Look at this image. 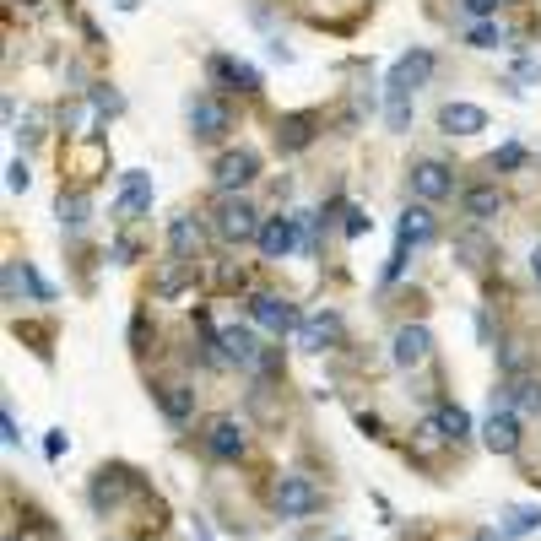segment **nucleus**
<instances>
[{
  "label": "nucleus",
  "instance_id": "obj_9",
  "mask_svg": "<svg viewBox=\"0 0 541 541\" xmlns=\"http://www.w3.org/2000/svg\"><path fill=\"white\" fill-rule=\"evenodd\" d=\"M298 222L303 217H266V222H260V255H266V260H287V255H293V249L303 244L298 239Z\"/></svg>",
  "mask_w": 541,
  "mask_h": 541
},
{
  "label": "nucleus",
  "instance_id": "obj_15",
  "mask_svg": "<svg viewBox=\"0 0 541 541\" xmlns=\"http://www.w3.org/2000/svg\"><path fill=\"white\" fill-rule=\"evenodd\" d=\"M439 130L444 136H477V130H487V109H477V103H444Z\"/></svg>",
  "mask_w": 541,
  "mask_h": 541
},
{
  "label": "nucleus",
  "instance_id": "obj_16",
  "mask_svg": "<svg viewBox=\"0 0 541 541\" xmlns=\"http://www.w3.org/2000/svg\"><path fill=\"white\" fill-rule=\"evenodd\" d=\"M428 352H433V331H428V325H401V331H395V352H390V358L401 363V368H417Z\"/></svg>",
  "mask_w": 541,
  "mask_h": 541
},
{
  "label": "nucleus",
  "instance_id": "obj_31",
  "mask_svg": "<svg viewBox=\"0 0 541 541\" xmlns=\"http://www.w3.org/2000/svg\"><path fill=\"white\" fill-rule=\"evenodd\" d=\"M33 184V174H28V163H22V157H11V168H6V190L11 195H22Z\"/></svg>",
  "mask_w": 541,
  "mask_h": 541
},
{
  "label": "nucleus",
  "instance_id": "obj_36",
  "mask_svg": "<svg viewBox=\"0 0 541 541\" xmlns=\"http://www.w3.org/2000/svg\"><path fill=\"white\" fill-rule=\"evenodd\" d=\"M358 428L368 433V439H379V433H385V422H379L374 412H358Z\"/></svg>",
  "mask_w": 541,
  "mask_h": 541
},
{
  "label": "nucleus",
  "instance_id": "obj_8",
  "mask_svg": "<svg viewBox=\"0 0 541 541\" xmlns=\"http://www.w3.org/2000/svg\"><path fill=\"white\" fill-rule=\"evenodd\" d=\"M206 76H211V82H222V87H233V92H249V98L266 87L255 65H249V60H233V55H211V60H206Z\"/></svg>",
  "mask_w": 541,
  "mask_h": 541
},
{
  "label": "nucleus",
  "instance_id": "obj_14",
  "mask_svg": "<svg viewBox=\"0 0 541 541\" xmlns=\"http://www.w3.org/2000/svg\"><path fill=\"white\" fill-rule=\"evenodd\" d=\"M152 395H157V412H163L168 422H179V428L195 417V390L184 385V379H168V385H157Z\"/></svg>",
  "mask_w": 541,
  "mask_h": 541
},
{
  "label": "nucleus",
  "instance_id": "obj_13",
  "mask_svg": "<svg viewBox=\"0 0 541 541\" xmlns=\"http://www.w3.org/2000/svg\"><path fill=\"white\" fill-rule=\"evenodd\" d=\"M201 444H206V455H217V460H239L244 455V422H233V417H217V422H206V433H201Z\"/></svg>",
  "mask_w": 541,
  "mask_h": 541
},
{
  "label": "nucleus",
  "instance_id": "obj_19",
  "mask_svg": "<svg viewBox=\"0 0 541 541\" xmlns=\"http://www.w3.org/2000/svg\"><path fill=\"white\" fill-rule=\"evenodd\" d=\"M460 211L482 228V222H493L498 211H504V195H498V184H471V190L460 195Z\"/></svg>",
  "mask_w": 541,
  "mask_h": 541
},
{
  "label": "nucleus",
  "instance_id": "obj_25",
  "mask_svg": "<svg viewBox=\"0 0 541 541\" xmlns=\"http://www.w3.org/2000/svg\"><path fill=\"white\" fill-rule=\"evenodd\" d=\"M531 531H541V509H536V504L504 509V536H531Z\"/></svg>",
  "mask_w": 541,
  "mask_h": 541
},
{
  "label": "nucleus",
  "instance_id": "obj_18",
  "mask_svg": "<svg viewBox=\"0 0 541 541\" xmlns=\"http://www.w3.org/2000/svg\"><path fill=\"white\" fill-rule=\"evenodd\" d=\"M314 130H320V114H282V120H276V147L303 152L314 141Z\"/></svg>",
  "mask_w": 541,
  "mask_h": 541
},
{
  "label": "nucleus",
  "instance_id": "obj_33",
  "mask_svg": "<svg viewBox=\"0 0 541 541\" xmlns=\"http://www.w3.org/2000/svg\"><path fill=\"white\" fill-rule=\"evenodd\" d=\"M460 6H466L471 17H477V22H487V17H493V11H498V6H504V0H460Z\"/></svg>",
  "mask_w": 541,
  "mask_h": 541
},
{
  "label": "nucleus",
  "instance_id": "obj_28",
  "mask_svg": "<svg viewBox=\"0 0 541 541\" xmlns=\"http://www.w3.org/2000/svg\"><path fill=\"white\" fill-rule=\"evenodd\" d=\"M385 125L401 136V130H412V98H385Z\"/></svg>",
  "mask_w": 541,
  "mask_h": 541
},
{
  "label": "nucleus",
  "instance_id": "obj_21",
  "mask_svg": "<svg viewBox=\"0 0 541 541\" xmlns=\"http://www.w3.org/2000/svg\"><path fill=\"white\" fill-rule=\"evenodd\" d=\"M168 249H174L179 260L201 255V217H190V211H179V217L168 222Z\"/></svg>",
  "mask_w": 541,
  "mask_h": 541
},
{
  "label": "nucleus",
  "instance_id": "obj_20",
  "mask_svg": "<svg viewBox=\"0 0 541 541\" xmlns=\"http://www.w3.org/2000/svg\"><path fill=\"white\" fill-rule=\"evenodd\" d=\"M336 336H341V320H336V314H314V320H303V325H298V347H303V352H325V347H336Z\"/></svg>",
  "mask_w": 541,
  "mask_h": 541
},
{
  "label": "nucleus",
  "instance_id": "obj_1",
  "mask_svg": "<svg viewBox=\"0 0 541 541\" xmlns=\"http://www.w3.org/2000/svg\"><path fill=\"white\" fill-rule=\"evenodd\" d=\"M260 211L244 201V195H222L217 211H211V228H217V239H228V244H249V239H260Z\"/></svg>",
  "mask_w": 541,
  "mask_h": 541
},
{
  "label": "nucleus",
  "instance_id": "obj_6",
  "mask_svg": "<svg viewBox=\"0 0 541 541\" xmlns=\"http://www.w3.org/2000/svg\"><path fill=\"white\" fill-rule=\"evenodd\" d=\"M249 320L255 325H266L271 336H287V331H298V309L287 298H276V293H249Z\"/></svg>",
  "mask_w": 541,
  "mask_h": 541
},
{
  "label": "nucleus",
  "instance_id": "obj_5",
  "mask_svg": "<svg viewBox=\"0 0 541 541\" xmlns=\"http://www.w3.org/2000/svg\"><path fill=\"white\" fill-rule=\"evenodd\" d=\"M211 179H217V190H222V195H239L244 184H255V179H260V152H249V147L222 152V157H217V168H211Z\"/></svg>",
  "mask_w": 541,
  "mask_h": 541
},
{
  "label": "nucleus",
  "instance_id": "obj_26",
  "mask_svg": "<svg viewBox=\"0 0 541 541\" xmlns=\"http://www.w3.org/2000/svg\"><path fill=\"white\" fill-rule=\"evenodd\" d=\"M87 211H92V201L82 190H71V195L60 190V222H65V228H87Z\"/></svg>",
  "mask_w": 541,
  "mask_h": 541
},
{
  "label": "nucleus",
  "instance_id": "obj_23",
  "mask_svg": "<svg viewBox=\"0 0 541 541\" xmlns=\"http://www.w3.org/2000/svg\"><path fill=\"white\" fill-rule=\"evenodd\" d=\"M147 206H152V179L141 174V168H130L125 195H120V206H114V211H120V217H136V211H147Z\"/></svg>",
  "mask_w": 541,
  "mask_h": 541
},
{
  "label": "nucleus",
  "instance_id": "obj_7",
  "mask_svg": "<svg viewBox=\"0 0 541 541\" xmlns=\"http://www.w3.org/2000/svg\"><path fill=\"white\" fill-rule=\"evenodd\" d=\"M455 190V174H450V163H439V157H422V163H412V195L417 201H444V195Z\"/></svg>",
  "mask_w": 541,
  "mask_h": 541
},
{
  "label": "nucleus",
  "instance_id": "obj_40",
  "mask_svg": "<svg viewBox=\"0 0 541 541\" xmlns=\"http://www.w3.org/2000/svg\"><path fill=\"white\" fill-rule=\"evenodd\" d=\"M114 6H120V11H136V0H114Z\"/></svg>",
  "mask_w": 541,
  "mask_h": 541
},
{
  "label": "nucleus",
  "instance_id": "obj_41",
  "mask_svg": "<svg viewBox=\"0 0 541 541\" xmlns=\"http://www.w3.org/2000/svg\"><path fill=\"white\" fill-rule=\"evenodd\" d=\"M28 6H33V0H28Z\"/></svg>",
  "mask_w": 541,
  "mask_h": 541
},
{
  "label": "nucleus",
  "instance_id": "obj_38",
  "mask_svg": "<svg viewBox=\"0 0 541 541\" xmlns=\"http://www.w3.org/2000/svg\"><path fill=\"white\" fill-rule=\"evenodd\" d=\"M520 76H525V82H541V65L536 60H520Z\"/></svg>",
  "mask_w": 541,
  "mask_h": 541
},
{
  "label": "nucleus",
  "instance_id": "obj_27",
  "mask_svg": "<svg viewBox=\"0 0 541 541\" xmlns=\"http://www.w3.org/2000/svg\"><path fill=\"white\" fill-rule=\"evenodd\" d=\"M184 282H190V260H179V266H168L163 276H157V287H152V293H157V298H174Z\"/></svg>",
  "mask_w": 541,
  "mask_h": 541
},
{
  "label": "nucleus",
  "instance_id": "obj_3",
  "mask_svg": "<svg viewBox=\"0 0 541 541\" xmlns=\"http://www.w3.org/2000/svg\"><path fill=\"white\" fill-rule=\"evenodd\" d=\"M271 504H276V514H282V520H303V514H314L325 498H320V487L303 477V471H287V477H276Z\"/></svg>",
  "mask_w": 541,
  "mask_h": 541
},
{
  "label": "nucleus",
  "instance_id": "obj_17",
  "mask_svg": "<svg viewBox=\"0 0 541 541\" xmlns=\"http://www.w3.org/2000/svg\"><path fill=\"white\" fill-rule=\"evenodd\" d=\"M428 239H433V211H428V201L406 206L401 211V228H395V244H401V249H422Z\"/></svg>",
  "mask_w": 541,
  "mask_h": 541
},
{
  "label": "nucleus",
  "instance_id": "obj_32",
  "mask_svg": "<svg viewBox=\"0 0 541 541\" xmlns=\"http://www.w3.org/2000/svg\"><path fill=\"white\" fill-rule=\"evenodd\" d=\"M341 217H347V222H341V228H347V239H363V233H368V211L363 206H347Z\"/></svg>",
  "mask_w": 541,
  "mask_h": 541
},
{
  "label": "nucleus",
  "instance_id": "obj_2",
  "mask_svg": "<svg viewBox=\"0 0 541 541\" xmlns=\"http://www.w3.org/2000/svg\"><path fill=\"white\" fill-rule=\"evenodd\" d=\"M184 120H190L195 141H222L233 130V109L222 98H211V92H195V98L184 103Z\"/></svg>",
  "mask_w": 541,
  "mask_h": 541
},
{
  "label": "nucleus",
  "instance_id": "obj_29",
  "mask_svg": "<svg viewBox=\"0 0 541 541\" xmlns=\"http://www.w3.org/2000/svg\"><path fill=\"white\" fill-rule=\"evenodd\" d=\"M466 44L471 49H498V44H509V38H504V28H493V22H477V28L466 33Z\"/></svg>",
  "mask_w": 541,
  "mask_h": 541
},
{
  "label": "nucleus",
  "instance_id": "obj_30",
  "mask_svg": "<svg viewBox=\"0 0 541 541\" xmlns=\"http://www.w3.org/2000/svg\"><path fill=\"white\" fill-rule=\"evenodd\" d=\"M493 168H498V174H514V168H525V147H520V141H504V147L493 152Z\"/></svg>",
  "mask_w": 541,
  "mask_h": 541
},
{
  "label": "nucleus",
  "instance_id": "obj_35",
  "mask_svg": "<svg viewBox=\"0 0 541 541\" xmlns=\"http://www.w3.org/2000/svg\"><path fill=\"white\" fill-rule=\"evenodd\" d=\"M0 428H6V433H0V439H6L11 450H17V444H22V428H17V417H11V406H6V412H0Z\"/></svg>",
  "mask_w": 541,
  "mask_h": 541
},
{
  "label": "nucleus",
  "instance_id": "obj_10",
  "mask_svg": "<svg viewBox=\"0 0 541 541\" xmlns=\"http://www.w3.org/2000/svg\"><path fill=\"white\" fill-rule=\"evenodd\" d=\"M136 487H141V482L130 477L125 466H103L98 477H92V509H98V514H109L114 504H120V498L136 493Z\"/></svg>",
  "mask_w": 541,
  "mask_h": 541
},
{
  "label": "nucleus",
  "instance_id": "obj_12",
  "mask_svg": "<svg viewBox=\"0 0 541 541\" xmlns=\"http://www.w3.org/2000/svg\"><path fill=\"white\" fill-rule=\"evenodd\" d=\"M482 444L493 455H514L520 450V412H509V406H493V417L482 422Z\"/></svg>",
  "mask_w": 541,
  "mask_h": 541
},
{
  "label": "nucleus",
  "instance_id": "obj_11",
  "mask_svg": "<svg viewBox=\"0 0 541 541\" xmlns=\"http://www.w3.org/2000/svg\"><path fill=\"white\" fill-rule=\"evenodd\" d=\"M493 406H509V412H520V417H541V379L514 374L504 390H493Z\"/></svg>",
  "mask_w": 541,
  "mask_h": 541
},
{
  "label": "nucleus",
  "instance_id": "obj_4",
  "mask_svg": "<svg viewBox=\"0 0 541 541\" xmlns=\"http://www.w3.org/2000/svg\"><path fill=\"white\" fill-rule=\"evenodd\" d=\"M428 76H433V55H428V49H406V55L390 65V76H385V98H412Z\"/></svg>",
  "mask_w": 541,
  "mask_h": 541
},
{
  "label": "nucleus",
  "instance_id": "obj_22",
  "mask_svg": "<svg viewBox=\"0 0 541 541\" xmlns=\"http://www.w3.org/2000/svg\"><path fill=\"white\" fill-rule=\"evenodd\" d=\"M222 352H228V363H239V368H255L260 363L255 331H244V325H222Z\"/></svg>",
  "mask_w": 541,
  "mask_h": 541
},
{
  "label": "nucleus",
  "instance_id": "obj_34",
  "mask_svg": "<svg viewBox=\"0 0 541 541\" xmlns=\"http://www.w3.org/2000/svg\"><path fill=\"white\" fill-rule=\"evenodd\" d=\"M92 103H98V114H114V109H120V92H109V87H92Z\"/></svg>",
  "mask_w": 541,
  "mask_h": 541
},
{
  "label": "nucleus",
  "instance_id": "obj_37",
  "mask_svg": "<svg viewBox=\"0 0 541 541\" xmlns=\"http://www.w3.org/2000/svg\"><path fill=\"white\" fill-rule=\"evenodd\" d=\"M44 455H49V460L65 455V433H49V439H44Z\"/></svg>",
  "mask_w": 541,
  "mask_h": 541
},
{
  "label": "nucleus",
  "instance_id": "obj_39",
  "mask_svg": "<svg viewBox=\"0 0 541 541\" xmlns=\"http://www.w3.org/2000/svg\"><path fill=\"white\" fill-rule=\"evenodd\" d=\"M531 276H536V282H541V244L531 249Z\"/></svg>",
  "mask_w": 541,
  "mask_h": 541
},
{
  "label": "nucleus",
  "instance_id": "obj_24",
  "mask_svg": "<svg viewBox=\"0 0 541 541\" xmlns=\"http://www.w3.org/2000/svg\"><path fill=\"white\" fill-rule=\"evenodd\" d=\"M439 428H444V439H450V444H466L471 439V412H466V406H455V401H444L439 406Z\"/></svg>",
  "mask_w": 541,
  "mask_h": 541
}]
</instances>
